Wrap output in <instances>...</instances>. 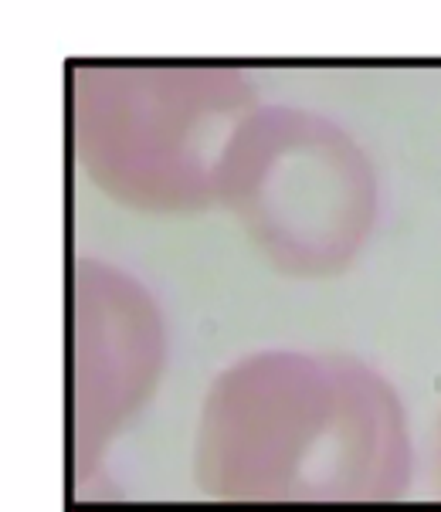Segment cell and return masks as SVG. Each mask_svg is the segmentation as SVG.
Masks as SVG:
<instances>
[{"label":"cell","mask_w":441,"mask_h":512,"mask_svg":"<svg viewBox=\"0 0 441 512\" xmlns=\"http://www.w3.org/2000/svg\"><path fill=\"white\" fill-rule=\"evenodd\" d=\"M418 482L408 401L353 353L248 350L197 401L190 485L214 512H401Z\"/></svg>","instance_id":"cell-1"},{"label":"cell","mask_w":441,"mask_h":512,"mask_svg":"<svg viewBox=\"0 0 441 512\" xmlns=\"http://www.w3.org/2000/svg\"><path fill=\"white\" fill-rule=\"evenodd\" d=\"M65 428L72 479L106 472L116 441L143 418L170 367L157 292L126 265L75 255L65 275Z\"/></svg>","instance_id":"cell-4"},{"label":"cell","mask_w":441,"mask_h":512,"mask_svg":"<svg viewBox=\"0 0 441 512\" xmlns=\"http://www.w3.org/2000/svg\"><path fill=\"white\" fill-rule=\"evenodd\" d=\"M258 95L228 62L102 58L65 72V146L82 184L136 218L218 207V170Z\"/></svg>","instance_id":"cell-2"},{"label":"cell","mask_w":441,"mask_h":512,"mask_svg":"<svg viewBox=\"0 0 441 512\" xmlns=\"http://www.w3.org/2000/svg\"><path fill=\"white\" fill-rule=\"evenodd\" d=\"M421 479H425L428 512H441V411L431 424L428 445L421 448Z\"/></svg>","instance_id":"cell-6"},{"label":"cell","mask_w":441,"mask_h":512,"mask_svg":"<svg viewBox=\"0 0 441 512\" xmlns=\"http://www.w3.org/2000/svg\"><path fill=\"white\" fill-rule=\"evenodd\" d=\"M218 207L275 275L326 282L370 248L384 190L374 156L340 119L262 99L224 150Z\"/></svg>","instance_id":"cell-3"},{"label":"cell","mask_w":441,"mask_h":512,"mask_svg":"<svg viewBox=\"0 0 441 512\" xmlns=\"http://www.w3.org/2000/svg\"><path fill=\"white\" fill-rule=\"evenodd\" d=\"M68 512H136V509L129 506L126 492L109 479V472H92L72 479Z\"/></svg>","instance_id":"cell-5"}]
</instances>
